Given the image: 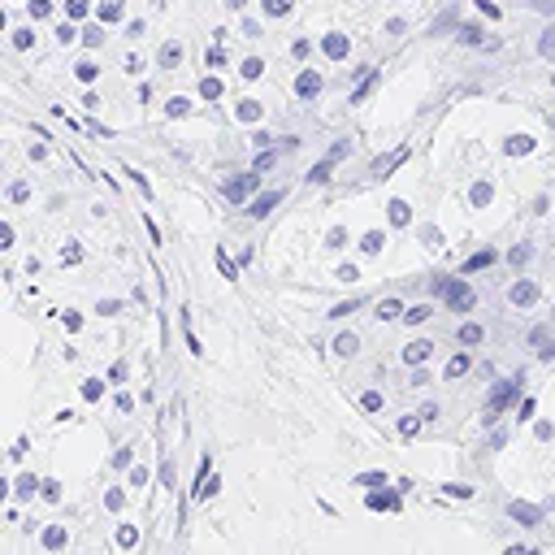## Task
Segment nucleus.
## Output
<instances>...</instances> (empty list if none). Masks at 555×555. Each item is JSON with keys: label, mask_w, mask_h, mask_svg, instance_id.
<instances>
[{"label": "nucleus", "mask_w": 555, "mask_h": 555, "mask_svg": "<svg viewBox=\"0 0 555 555\" xmlns=\"http://www.w3.org/2000/svg\"><path fill=\"white\" fill-rule=\"evenodd\" d=\"M507 520H516V525L533 529V525H542V507H533V503H520V499H512V503H507Z\"/></svg>", "instance_id": "nucleus-3"}, {"label": "nucleus", "mask_w": 555, "mask_h": 555, "mask_svg": "<svg viewBox=\"0 0 555 555\" xmlns=\"http://www.w3.org/2000/svg\"><path fill=\"white\" fill-rule=\"evenodd\" d=\"M121 377H126V364H121V360H117V364H113V369H108V382H121Z\"/></svg>", "instance_id": "nucleus-39"}, {"label": "nucleus", "mask_w": 555, "mask_h": 555, "mask_svg": "<svg viewBox=\"0 0 555 555\" xmlns=\"http://www.w3.org/2000/svg\"><path fill=\"white\" fill-rule=\"evenodd\" d=\"M134 464V447H117L113 451V468H130Z\"/></svg>", "instance_id": "nucleus-24"}, {"label": "nucleus", "mask_w": 555, "mask_h": 555, "mask_svg": "<svg viewBox=\"0 0 555 555\" xmlns=\"http://www.w3.org/2000/svg\"><path fill=\"white\" fill-rule=\"evenodd\" d=\"M447 494H455V499H473V486H460V481H451V486H442Z\"/></svg>", "instance_id": "nucleus-30"}, {"label": "nucleus", "mask_w": 555, "mask_h": 555, "mask_svg": "<svg viewBox=\"0 0 555 555\" xmlns=\"http://www.w3.org/2000/svg\"><path fill=\"white\" fill-rule=\"evenodd\" d=\"M82 399H87V403H100V399H104V382H100V377H87V382H82Z\"/></svg>", "instance_id": "nucleus-19"}, {"label": "nucleus", "mask_w": 555, "mask_h": 555, "mask_svg": "<svg viewBox=\"0 0 555 555\" xmlns=\"http://www.w3.org/2000/svg\"><path fill=\"white\" fill-rule=\"evenodd\" d=\"M503 442H507V429H494V434H490V442H486V447H490V451H499V447H503Z\"/></svg>", "instance_id": "nucleus-33"}, {"label": "nucleus", "mask_w": 555, "mask_h": 555, "mask_svg": "<svg viewBox=\"0 0 555 555\" xmlns=\"http://www.w3.org/2000/svg\"><path fill=\"white\" fill-rule=\"evenodd\" d=\"M455 343H460V347H477V343H486V325L464 321V325H460V334H455Z\"/></svg>", "instance_id": "nucleus-9"}, {"label": "nucleus", "mask_w": 555, "mask_h": 555, "mask_svg": "<svg viewBox=\"0 0 555 555\" xmlns=\"http://www.w3.org/2000/svg\"><path fill=\"white\" fill-rule=\"evenodd\" d=\"M382 247V234H364V251H377Z\"/></svg>", "instance_id": "nucleus-37"}, {"label": "nucleus", "mask_w": 555, "mask_h": 555, "mask_svg": "<svg viewBox=\"0 0 555 555\" xmlns=\"http://www.w3.org/2000/svg\"><path fill=\"white\" fill-rule=\"evenodd\" d=\"M360 408H364V412H382V408H386V395H382V390H364V395H360Z\"/></svg>", "instance_id": "nucleus-20"}, {"label": "nucleus", "mask_w": 555, "mask_h": 555, "mask_svg": "<svg viewBox=\"0 0 555 555\" xmlns=\"http://www.w3.org/2000/svg\"><path fill=\"white\" fill-rule=\"evenodd\" d=\"M520 390H525V377L516 373V377H503V382H494V390L486 395V408H481V421L486 425H494L512 403H520Z\"/></svg>", "instance_id": "nucleus-1"}, {"label": "nucleus", "mask_w": 555, "mask_h": 555, "mask_svg": "<svg viewBox=\"0 0 555 555\" xmlns=\"http://www.w3.org/2000/svg\"><path fill=\"white\" fill-rule=\"evenodd\" d=\"M134 542H139V529H134L130 520H121V525H117V546H121V551H130Z\"/></svg>", "instance_id": "nucleus-17"}, {"label": "nucleus", "mask_w": 555, "mask_h": 555, "mask_svg": "<svg viewBox=\"0 0 555 555\" xmlns=\"http://www.w3.org/2000/svg\"><path fill=\"white\" fill-rule=\"evenodd\" d=\"M347 312H356V299H347V304H334V308H330V317H347Z\"/></svg>", "instance_id": "nucleus-32"}, {"label": "nucleus", "mask_w": 555, "mask_h": 555, "mask_svg": "<svg viewBox=\"0 0 555 555\" xmlns=\"http://www.w3.org/2000/svg\"><path fill=\"white\" fill-rule=\"evenodd\" d=\"M356 486H364V490H382V486H390V477H386V473H356Z\"/></svg>", "instance_id": "nucleus-16"}, {"label": "nucleus", "mask_w": 555, "mask_h": 555, "mask_svg": "<svg viewBox=\"0 0 555 555\" xmlns=\"http://www.w3.org/2000/svg\"><path fill=\"white\" fill-rule=\"evenodd\" d=\"M429 356H434V343H429V338H412V343L403 347V364H412V369H421Z\"/></svg>", "instance_id": "nucleus-5"}, {"label": "nucleus", "mask_w": 555, "mask_h": 555, "mask_svg": "<svg viewBox=\"0 0 555 555\" xmlns=\"http://www.w3.org/2000/svg\"><path fill=\"white\" fill-rule=\"evenodd\" d=\"M425 421H421V412H408V416H399V438H416V429H421Z\"/></svg>", "instance_id": "nucleus-15"}, {"label": "nucleus", "mask_w": 555, "mask_h": 555, "mask_svg": "<svg viewBox=\"0 0 555 555\" xmlns=\"http://www.w3.org/2000/svg\"><path fill=\"white\" fill-rule=\"evenodd\" d=\"M421 421H438V403H421Z\"/></svg>", "instance_id": "nucleus-34"}, {"label": "nucleus", "mask_w": 555, "mask_h": 555, "mask_svg": "<svg viewBox=\"0 0 555 555\" xmlns=\"http://www.w3.org/2000/svg\"><path fill=\"white\" fill-rule=\"evenodd\" d=\"M490 199V186H473V204H486Z\"/></svg>", "instance_id": "nucleus-36"}, {"label": "nucleus", "mask_w": 555, "mask_h": 555, "mask_svg": "<svg viewBox=\"0 0 555 555\" xmlns=\"http://www.w3.org/2000/svg\"><path fill=\"white\" fill-rule=\"evenodd\" d=\"M113 312H121V304L117 299H100V317H113Z\"/></svg>", "instance_id": "nucleus-31"}, {"label": "nucleus", "mask_w": 555, "mask_h": 555, "mask_svg": "<svg viewBox=\"0 0 555 555\" xmlns=\"http://www.w3.org/2000/svg\"><path fill=\"white\" fill-rule=\"evenodd\" d=\"M533 434H538V442H551V438H555V425H551V421H538Z\"/></svg>", "instance_id": "nucleus-26"}, {"label": "nucleus", "mask_w": 555, "mask_h": 555, "mask_svg": "<svg viewBox=\"0 0 555 555\" xmlns=\"http://www.w3.org/2000/svg\"><path fill=\"white\" fill-rule=\"evenodd\" d=\"M39 486H43V481H39V477H35V473H22V477H17V481H13V490H9V494H13V499H17V503H30V499H35V494H39Z\"/></svg>", "instance_id": "nucleus-7"}, {"label": "nucleus", "mask_w": 555, "mask_h": 555, "mask_svg": "<svg viewBox=\"0 0 555 555\" xmlns=\"http://www.w3.org/2000/svg\"><path fill=\"white\" fill-rule=\"evenodd\" d=\"M160 486L173 490V460H160Z\"/></svg>", "instance_id": "nucleus-29"}, {"label": "nucleus", "mask_w": 555, "mask_h": 555, "mask_svg": "<svg viewBox=\"0 0 555 555\" xmlns=\"http://www.w3.org/2000/svg\"><path fill=\"white\" fill-rule=\"evenodd\" d=\"M468 369H473V360H468V351H460V356H451V360H447L442 377H447V382H455V377H464Z\"/></svg>", "instance_id": "nucleus-10"}, {"label": "nucleus", "mask_w": 555, "mask_h": 555, "mask_svg": "<svg viewBox=\"0 0 555 555\" xmlns=\"http://www.w3.org/2000/svg\"><path fill=\"white\" fill-rule=\"evenodd\" d=\"M429 317H434V308H429V304H416V308H408V312H403V321H408V325H421V321H429Z\"/></svg>", "instance_id": "nucleus-22"}, {"label": "nucleus", "mask_w": 555, "mask_h": 555, "mask_svg": "<svg viewBox=\"0 0 555 555\" xmlns=\"http://www.w3.org/2000/svg\"><path fill=\"white\" fill-rule=\"evenodd\" d=\"M486 264H494V251H490V247L477 251V256H468V260H464V273H477V269H486Z\"/></svg>", "instance_id": "nucleus-18"}, {"label": "nucleus", "mask_w": 555, "mask_h": 555, "mask_svg": "<svg viewBox=\"0 0 555 555\" xmlns=\"http://www.w3.org/2000/svg\"><path fill=\"white\" fill-rule=\"evenodd\" d=\"M39 542H43V551H52V555H56V551H65V546H69V529H65V525H48V529L39 533Z\"/></svg>", "instance_id": "nucleus-8"}, {"label": "nucleus", "mask_w": 555, "mask_h": 555, "mask_svg": "<svg viewBox=\"0 0 555 555\" xmlns=\"http://www.w3.org/2000/svg\"><path fill=\"white\" fill-rule=\"evenodd\" d=\"M78 325H82V317H78V312H65V330H69V334H74V330H78Z\"/></svg>", "instance_id": "nucleus-38"}, {"label": "nucleus", "mask_w": 555, "mask_h": 555, "mask_svg": "<svg viewBox=\"0 0 555 555\" xmlns=\"http://www.w3.org/2000/svg\"><path fill=\"white\" fill-rule=\"evenodd\" d=\"M507 299H512L516 308H533V304H538V282H533V278H520V282H512Z\"/></svg>", "instance_id": "nucleus-4"}, {"label": "nucleus", "mask_w": 555, "mask_h": 555, "mask_svg": "<svg viewBox=\"0 0 555 555\" xmlns=\"http://www.w3.org/2000/svg\"><path fill=\"white\" fill-rule=\"evenodd\" d=\"M39 499H43V503H61V481H56V477H43Z\"/></svg>", "instance_id": "nucleus-21"}, {"label": "nucleus", "mask_w": 555, "mask_h": 555, "mask_svg": "<svg viewBox=\"0 0 555 555\" xmlns=\"http://www.w3.org/2000/svg\"><path fill=\"white\" fill-rule=\"evenodd\" d=\"M104 507H108V512H121V507H126V490H117V486L104 490Z\"/></svg>", "instance_id": "nucleus-23"}, {"label": "nucleus", "mask_w": 555, "mask_h": 555, "mask_svg": "<svg viewBox=\"0 0 555 555\" xmlns=\"http://www.w3.org/2000/svg\"><path fill=\"white\" fill-rule=\"evenodd\" d=\"M403 312H408V308H403L399 299H382V304H377V321H395V317H403Z\"/></svg>", "instance_id": "nucleus-14"}, {"label": "nucleus", "mask_w": 555, "mask_h": 555, "mask_svg": "<svg viewBox=\"0 0 555 555\" xmlns=\"http://www.w3.org/2000/svg\"><path fill=\"white\" fill-rule=\"evenodd\" d=\"M147 477H152V473H147L143 464H130V468H126V481H130V486H147Z\"/></svg>", "instance_id": "nucleus-25"}, {"label": "nucleus", "mask_w": 555, "mask_h": 555, "mask_svg": "<svg viewBox=\"0 0 555 555\" xmlns=\"http://www.w3.org/2000/svg\"><path fill=\"white\" fill-rule=\"evenodd\" d=\"M399 490H403V486H399ZM399 490H386V486H382V490H369L364 503H369L373 512H399Z\"/></svg>", "instance_id": "nucleus-6"}, {"label": "nucleus", "mask_w": 555, "mask_h": 555, "mask_svg": "<svg viewBox=\"0 0 555 555\" xmlns=\"http://www.w3.org/2000/svg\"><path fill=\"white\" fill-rule=\"evenodd\" d=\"M334 351H338V356H347V360H351V356H356V351H360V338H356V334H351V330H347V334H338V338H334Z\"/></svg>", "instance_id": "nucleus-11"}, {"label": "nucleus", "mask_w": 555, "mask_h": 555, "mask_svg": "<svg viewBox=\"0 0 555 555\" xmlns=\"http://www.w3.org/2000/svg\"><path fill=\"white\" fill-rule=\"evenodd\" d=\"M26 447H30V442H26V438H17V442H13V451H9V460H22V455H26Z\"/></svg>", "instance_id": "nucleus-35"}, {"label": "nucleus", "mask_w": 555, "mask_h": 555, "mask_svg": "<svg viewBox=\"0 0 555 555\" xmlns=\"http://www.w3.org/2000/svg\"><path fill=\"white\" fill-rule=\"evenodd\" d=\"M542 360H555V343H551V347H542Z\"/></svg>", "instance_id": "nucleus-41"}, {"label": "nucleus", "mask_w": 555, "mask_h": 555, "mask_svg": "<svg viewBox=\"0 0 555 555\" xmlns=\"http://www.w3.org/2000/svg\"><path fill=\"white\" fill-rule=\"evenodd\" d=\"M390 221H395V225H403V221H408V204H399V199H395V204H390Z\"/></svg>", "instance_id": "nucleus-27"}, {"label": "nucleus", "mask_w": 555, "mask_h": 555, "mask_svg": "<svg viewBox=\"0 0 555 555\" xmlns=\"http://www.w3.org/2000/svg\"><path fill=\"white\" fill-rule=\"evenodd\" d=\"M251 186H256V178H230V182H225V195H230V199H243Z\"/></svg>", "instance_id": "nucleus-12"}, {"label": "nucleus", "mask_w": 555, "mask_h": 555, "mask_svg": "<svg viewBox=\"0 0 555 555\" xmlns=\"http://www.w3.org/2000/svg\"><path fill=\"white\" fill-rule=\"evenodd\" d=\"M503 555H538V551H533V546H507Z\"/></svg>", "instance_id": "nucleus-40"}, {"label": "nucleus", "mask_w": 555, "mask_h": 555, "mask_svg": "<svg viewBox=\"0 0 555 555\" xmlns=\"http://www.w3.org/2000/svg\"><path fill=\"white\" fill-rule=\"evenodd\" d=\"M438 295L447 299L451 312H473V304H477V295L464 278H438Z\"/></svg>", "instance_id": "nucleus-2"}, {"label": "nucleus", "mask_w": 555, "mask_h": 555, "mask_svg": "<svg viewBox=\"0 0 555 555\" xmlns=\"http://www.w3.org/2000/svg\"><path fill=\"white\" fill-rule=\"evenodd\" d=\"M533 408H538V399H520V403H516V416H520V421H529V416H533Z\"/></svg>", "instance_id": "nucleus-28"}, {"label": "nucleus", "mask_w": 555, "mask_h": 555, "mask_svg": "<svg viewBox=\"0 0 555 555\" xmlns=\"http://www.w3.org/2000/svg\"><path fill=\"white\" fill-rule=\"evenodd\" d=\"M278 199H282V191H264V195H260V199H256V204H251L247 212H251V217H264V212H269V208H273Z\"/></svg>", "instance_id": "nucleus-13"}]
</instances>
